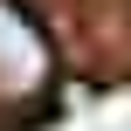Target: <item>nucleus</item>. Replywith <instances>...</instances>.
I'll use <instances>...</instances> for the list:
<instances>
[{
  "label": "nucleus",
  "mask_w": 131,
  "mask_h": 131,
  "mask_svg": "<svg viewBox=\"0 0 131 131\" xmlns=\"http://www.w3.org/2000/svg\"><path fill=\"white\" fill-rule=\"evenodd\" d=\"M48 76H55V55H48L41 28H35L14 0H0V104H28V97H41Z\"/></svg>",
  "instance_id": "f257e3e1"
}]
</instances>
